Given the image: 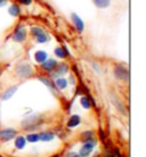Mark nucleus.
Instances as JSON below:
<instances>
[{"label": "nucleus", "instance_id": "nucleus-28", "mask_svg": "<svg viewBox=\"0 0 146 157\" xmlns=\"http://www.w3.org/2000/svg\"><path fill=\"white\" fill-rule=\"evenodd\" d=\"M7 4V0H0V7H4Z\"/></svg>", "mask_w": 146, "mask_h": 157}, {"label": "nucleus", "instance_id": "nucleus-10", "mask_svg": "<svg viewBox=\"0 0 146 157\" xmlns=\"http://www.w3.org/2000/svg\"><path fill=\"white\" fill-rule=\"evenodd\" d=\"M54 54H55V56H57L58 58L64 59L65 57H67V56L70 55V51L67 50V48L64 46V47H56L55 50H54Z\"/></svg>", "mask_w": 146, "mask_h": 157}, {"label": "nucleus", "instance_id": "nucleus-26", "mask_svg": "<svg viewBox=\"0 0 146 157\" xmlns=\"http://www.w3.org/2000/svg\"><path fill=\"white\" fill-rule=\"evenodd\" d=\"M113 102H114V104H115V106H116V108H118L119 105H120V104H118V102L115 101V100H114V101H113ZM120 112H122L123 114H126V109H124V107H123V106H120Z\"/></svg>", "mask_w": 146, "mask_h": 157}, {"label": "nucleus", "instance_id": "nucleus-17", "mask_svg": "<svg viewBox=\"0 0 146 157\" xmlns=\"http://www.w3.org/2000/svg\"><path fill=\"white\" fill-rule=\"evenodd\" d=\"M55 138V134L53 132H41L39 134V140L41 141H51Z\"/></svg>", "mask_w": 146, "mask_h": 157}, {"label": "nucleus", "instance_id": "nucleus-11", "mask_svg": "<svg viewBox=\"0 0 146 157\" xmlns=\"http://www.w3.org/2000/svg\"><path fill=\"white\" fill-rule=\"evenodd\" d=\"M17 89H18V86H10V88H8L7 90H5V92L2 94V96H1V99L2 100H8V99H10L15 94V92L17 91Z\"/></svg>", "mask_w": 146, "mask_h": 157}, {"label": "nucleus", "instance_id": "nucleus-2", "mask_svg": "<svg viewBox=\"0 0 146 157\" xmlns=\"http://www.w3.org/2000/svg\"><path fill=\"white\" fill-rule=\"evenodd\" d=\"M26 34H28V33H26V29H25V26L18 24V25L15 28V30H14V33H13V40H14L15 42L22 43L26 40Z\"/></svg>", "mask_w": 146, "mask_h": 157}, {"label": "nucleus", "instance_id": "nucleus-1", "mask_svg": "<svg viewBox=\"0 0 146 157\" xmlns=\"http://www.w3.org/2000/svg\"><path fill=\"white\" fill-rule=\"evenodd\" d=\"M15 73L18 78H31L32 75H33L34 70H33V67H32L31 64L26 63V62H22V63L16 65Z\"/></svg>", "mask_w": 146, "mask_h": 157}, {"label": "nucleus", "instance_id": "nucleus-4", "mask_svg": "<svg viewBox=\"0 0 146 157\" xmlns=\"http://www.w3.org/2000/svg\"><path fill=\"white\" fill-rule=\"evenodd\" d=\"M95 145H96L95 140H91V138L85 140V144H83V146L81 147V149H80V156L81 157L89 156L91 154V151H93V149H94Z\"/></svg>", "mask_w": 146, "mask_h": 157}, {"label": "nucleus", "instance_id": "nucleus-12", "mask_svg": "<svg viewBox=\"0 0 146 157\" xmlns=\"http://www.w3.org/2000/svg\"><path fill=\"white\" fill-rule=\"evenodd\" d=\"M21 7L20 5L17 4H13L9 6V8H8V14L12 16V17H18V16L21 15Z\"/></svg>", "mask_w": 146, "mask_h": 157}, {"label": "nucleus", "instance_id": "nucleus-23", "mask_svg": "<svg viewBox=\"0 0 146 157\" xmlns=\"http://www.w3.org/2000/svg\"><path fill=\"white\" fill-rule=\"evenodd\" d=\"M26 141L29 142H32V144H34V142H38L39 141V134L37 133H30L26 136Z\"/></svg>", "mask_w": 146, "mask_h": 157}, {"label": "nucleus", "instance_id": "nucleus-21", "mask_svg": "<svg viewBox=\"0 0 146 157\" xmlns=\"http://www.w3.org/2000/svg\"><path fill=\"white\" fill-rule=\"evenodd\" d=\"M39 80H40V81H41V82H42V83H44L45 86H48V88H49L50 90H54V88H55V86H54V84H53V82H51V81H50V80H49V78H45V76H40Z\"/></svg>", "mask_w": 146, "mask_h": 157}, {"label": "nucleus", "instance_id": "nucleus-18", "mask_svg": "<svg viewBox=\"0 0 146 157\" xmlns=\"http://www.w3.org/2000/svg\"><path fill=\"white\" fill-rule=\"evenodd\" d=\"M26 145V139L24 137H17L15 140V147L17 149H23L24 147Z\"/></svg>", "mask_w": 146, "mask_h": 157}, {"label": "nucleus", "instance_id": "nucleus-30", "mask_svg": "<svg viewBox=\"0 0 146 157\" xmlns=\"http://www.w3.org/2000/svg\"><path fill=\"white\" fill-rule=\"evenodd\" d=\"M106 157H114L113 155H110V156H106Z\"/></svg>", "mask_w": 146, "mask_h": 157}, {"label": "nucleus", "instance_id": "nucleus-14", "mask_svg": "<svg viewBox=\"0 0 146 157\" xmlns=\"http://www.w3.org/2000/svg\"><path fill=\"white\" fill-rule=\"evenodd\" d=\"M47 58H48V54L44 50H38V51H36V54H34V59H36L37 63H39V64L44 63Z\"/></svg>", "mask_w": 146, "mask_h": 157}, {"label": "nucleus", "instance_id": "nucleus-19", "mask_svg": "<svg viewBox=\"0 0 146 157\" xmlns=\"http://www.w3.org/2000/svg\"><path fill=\"white\" fill-rule=\"evenodd\" d=\"M36 39H37V42L38 43H46L50 40V36H49L48 33H46V32L44 31L41 34H39V36H37Z\"/></svg>", "mask_w": 146, "mask_h": 157}, {"label": "nucleus", "instance_id": "nucleus-27", "mask_svg": "<svg viewBox=\"0 0 146 157\" xmlns=\"http://www.w3.org/2000/svg\"><path fill=\"white\" fill-rule=\"evenodd\" d=\"M66 157H79V155H78V154H75V153H69L66 155Z\"/></svg>", "mask_w": 146, "mask_h": 157}, {"label": "nucleus", "instance_id": "nucleus-16", "mask_svg": "<svg viewBox=\"0 0 146 157\" xmlns=\"http://www.w3.org/2000/svg\"><path fill=\"white\" fill-rule=\"evenodd\" d=\"M80 123H81V118H80L79 115H72L67 121V126L69 128H75V126L79 125Z\"/></svg>", "mask_w": 146, "mask_h": 157}, {"label": "nucleus", "instance_id": "nucleus-9", "mask_svg": "<svg viewBox=\"0 0 146 157\" xmlns=\"http://www.w3.org/2000/svg\"><path fill=\"white\" fill-rule=\"evenodd\" d=\"M15 136H16V131L14 129H4L0 131V139H2L5 141L15 138Z\"/></svg>", "mask_w": 146, "mask_h": 157}, {"label": "nucleus", "instance_id": "nucleus-13", "mask_svg": "<svg viewBox=\"0 0 146 157\" xmlns=\"http://www.w3.org/2000/svg\"><path fill=\"white\" fill-rule=\"evenodd\" d=\"M55 86L58 88L59 90H65L67 88V86H69V81H67L65 78H55Z\"/></svg>", "mask_w": 146, "mask_h": 157}, {"label": "nucleus", "instance_id": "nucleus-7", "mask_svg": "<svg viewBox=\"0 0 146 157\" xmlns=\"http://www.w3.org/2000/svg\"><path fill=\"white\" fill-rule=\"evenodd\" d=\"M40 121H41L40 115H32V116H29L28 118H25L22 122V126L25 128V129H31L33 126H36L38 124V122Z\"/></svg>", "mask_w": 146, "mask_h": 157}, {"label": "nucleus", "instance_id": "nucleus-8", "mask_svg": "<svg viewBox=\"0 0 146 157\" xmlns=\"http://www.w3.org/2000/svg\"><path fill=\"white\" fill-rule=\"evenodd\" d=\"M57 60L56 59H53V58H50V59H46L44 63H41V68L44 70V71H46V72H49L50 73L54 68H55L56 66H57Z\"/></svg>", "mask_w": 146, "mask_h": 157}, {"label": "nucleus", "instance_id": "nucleus-24", "mask_svg": "<svg viewBox=\"0 0 146 157\" xmlns=\"http://www.w3.org/2000/svg\"><path fill=\"white\" fill-rule=\"evenodd\" d=\"M17 1H18V4L23 5V6H31L33 2V0H17Z\"/></svg>", "mask_w": 146, "mask_h": 157}, {"label": "nucleus", "instance_id": "nucleus-29", "mask_svg": "<svg viewBox=\"0 0 146 157\" xmlns=\"http://www.w3.org/2000/svg\"><path fill=\"white\" fill-rule=\"evenodd\" d=\"M71 82L74 83V78H73V76H71ZM73 83H72V84H73Z\"/></svg>", "mask_w": 146, "mask_h": 157}, {"label": "nucleus", "instance_id": "nucleus-3", "mask_svg": "<svg viewBox=\"0 0 146 157\" xmlns=\"http://www.w3.org/2000/svg\"><path fill=\"white\" fill-rule=\"evenodd\" d=\"M69 72V65L66 63L63 64H57V66L50 72V76L51 78H62Z\"/></svg>", "mask_w": 146, "mask_h": 157}, {"label": "nucleus", "instance_id": "nucleus-15", "mask_svg": "<svg viewBox=\"0 0 146 157\" xmlns=\"http://www.w3.org/2000/svg\"><path fill=\"white\" fill-rule=\"evenodd\" d=\"M93 4L99 9H106L111 6V0H93Z\"/></svg>", "mask_w": 146, "mask_h": 157}, {"label": "nucleus", "instance_id": "nucleus-20", "mask_svg": "<svg viewBox=\"0 0 146 157\" xmlns=\"http://www.w3.org/2000/svg\"><path fill=\"white\" fill-rule=\"evenodd\" d=\"M80 104H81V106H82L85 109H90L91 102H90V100H89V98L86 97V96H82V97H81V99H80Z\"/></svg>", "mask_w": 146, "mask_h": 157}, {"label": "nucleus", "instance_id": "nucleus-6", "mask_svg": "<svg viewBox=\"0 0 146 157\" xmlns=\"http://www.w3.org/2000/svg\"><path fill=\"white\" fill-rule=\"evenodd\" d=\"M71 18H72V23L74 25L75 30L79 32V33H82V32L85 31V23H83L82 18H81L77 13H72Z\"/></svg>", "mask_w": 146, "mask_h": 157}, {"label": "nucleus", "instance_id": "nucleus-25", "mask_svg": "<svg viewBox=\"0 0 146 157\" xmlns=\"http://www.w3.org/2000/svg\"><path fill=\"white\" fill-rule=\"evenodd\" d=\"M82 137L85 138V140H87V139H90L93 137V132L91 131H86L85 133H82Z\"/></svg>", "mask_w": 146, "mask_h": 157}, {"label": "nucleus", "instance_id": "nucleus-5", "mask_svg": "<svg viewBox=\"0 0 146 157\" xmlns=\"http://www.w3.org/2000/svg\"><path fill=\"white\" fill-rule=\"evenodd\" d=\"M114 76L118 80L128 81L129 80V71L123 65H116L114 67Z\"/></svg>", "mask_w": 146, "mask_h": 157}, {"label": "nucleus", "instance_id": "nucleus-22", "mask_svg": "<svg viewBox=\"0 0 146 157\" xmlns=\"http://www.w3.org/2000/svg\"><path fill=\"white\" fill-rule=\"evenodd\" d=\"M42 32H44V30L41 28H39V26H32V28L30 29V33H31L34 38H37V36H39V34H41Z\"/></svg>", "mask_w": 146, "mask_h": 157}]
</instances>
